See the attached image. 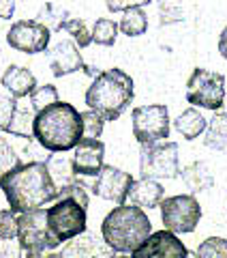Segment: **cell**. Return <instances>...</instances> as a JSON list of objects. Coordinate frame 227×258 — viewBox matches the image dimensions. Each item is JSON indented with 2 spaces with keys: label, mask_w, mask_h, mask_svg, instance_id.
I'll list each match as a JSON object with an SVG mask.
<instances>
[{
  "label": "cell",
  "mask_w": 227,
  "mask_h": 258,
  "mask_svg": "<svg viewBox=\"0 0 227 258\" xmlns=\"http://www.w3.org/2000/svg\"><path fill=\"white\" fill-rule=\"evenodd\" d=\"M0 187L15 215L39 211L47 203L58 200V187L54 185L45 161L20 164L0 181Z\"/></svg>",
  "instance_id": "obj_1"
},
{
  "label": "cell",
  "mask_w": 227,
  "mask_h": 258,
  "mask_svg": "<svg viewBox=\"0 0 227 258\" xmlns=\"http://www.w3.org/2000/svg\"><path fill=\"white\" fill-rule=\"evenodd\" d=\"M35 140L50 153L75 151L84 140L82 112L67 101H58L56 106L39 112L35 118Z\"/></svg>",
  "instance_id": "obj_2"
},
{
  "label": "cell",
  "mask_w": 227,
  "mask_h": 258,
  "mask_svg": "<svg viewBox=\"0 0 227 258\" xmlns=\"http://www.w3.org/2000/svg\"><path fill=\"white\" fill-rule=\"evenodd\" d=\"M133 97H135L133 78L127 71L113 67L107 71H101L92 80L84 99L88 110H94L105 120H118L123 116V112L131 106Z\"/></svg>",
  "instance_id": "obj_3"
},
{
  "label": "cell",
  "mask_w": 227,
  "mask_h": 258,
  "mask_svg": "<svg viewBox=\"0 0 227 258\" xmlns=\"http://www.w3.org/2000/svg\"><path fill=\"white\" fill-rule=\"evenodd\" d=\"M152 235V224L142 209L133 205L116 207L105 215L101 224V237L113 252L133 254Z\"/></svg>",
  "instance_id": "obj_4"
},
{
  "label": "cell",
  "mask_w": 227,
  "mask_h": 258,
  "mask_svg": "<svg viewBox=\"0 0 227 258\" xmlns=\"http://www.w3.org/2000/svg\"><path fill=\"white\" fill-rule=\"evenodd\" d=\"M225 76L210 69H193V74L186 82V101L193 108H204L218 112L225 101Z\"/></svg>",
  "instance_id": "obj_5"
},
{
  "label": "cell",
  "mask_w": 227,
  "mask_h": 258,
  "mask_svg": "<svg viewBox=\"0 0 227 258\" xmlns=\"http://www.w3.org/2000/svg\"><path fill=\"white\" fill-rule=\"evenodd\" d=\"M47 226L52 235L62 243V241H73L77 237L86 235L88 215L86 209L71 198L56 200L52 207H47Z\"/></svg>",
  "instance_id": "obj_6"
},
{
  "label": "cell",
  "mask_w": 227,
  "mask_h": 258,
  "mask_svg": "<svg viewBox=\"0 0 227 258\" xmlns=\"http://www.w3.org/2000/svg\"><path fill=\"white\" fill-rule=\"evenodd\" d=\"M140 172L142 179H176L180 176V159H178L176 142H159L150 147H142L140 153Z\"/></svg>",
  "instance_id": "obj_7"
},
{
  "label": "cell",
  "mask_w": 227,
  "mask_h": 258,
  "mask_svg": "<svg viewBox=\"0 0 227 258\" xmlns=\"http://www.w3.org/2000/svg\"><path fill=\"white\" fill-rule=\"evenodd\" d=\"M161 220L165 224V230L174 235H189L197 228L201 220V207L195 196L191 194H178L169 196L161 203Z\"/></svg>",
  "instance_id": "obj_8"
},
{
  "label": "cell",
  "mask_w": 227,
  "mask_h": 258,
  "mask_svg": "<svg viewBox=\"0 0 227 258\" xmlns=\"http://www.w3.org/2000/svg\"><path fill=\"white\" fill-rule=\"evenodd\" d=\"M133 136L142 147L165 142L169 138V110L163 103H148L133 110Z\"/></svg>",
  "instance_id": "obj_9"
},
{
  "label": "cell",
  "mask_w": 227,
  "mask_h": 258,
  "mask_svg": "<svg viewBox=\"0 0 227 258\" xmlns=\"http://www.w3.org/2000/svg\"><path fill=\"white\" fill-rule=\"evenodd\" d=\"M18 224V239L26 252H52L60 245V241L52 235L50 226H47V209L20 215Z\"/></svg>",
  "instance_id": "obj_10"
},
{
  "label": "cell",
  "mask_w": 227,
  "mask_h": 258,
  "mask_svg": "<svg viewBox=\"0 0 227 258\" xmlns=\"http://www.w3.org/2000/svg\"><path fill=\"white\" fill-rule=\"evenodd\" d=\"M50 39H52V32L47 30L43 24H39L37 20H20L7 32V43H9L13 50L24 52V54L47 52Z\"/></svg>",
  "instance_id": "obj_11"
},
{
  "label": "cell",
  "mask_w": 227,
  "mask_h": 258,
  "mask_svg": "<svg viewBox=\"0 0 227 258\" xmlns=\"http://www.w3.org/2000/svg\"><path fill=\"white\" fill-rule=\"evenodd\" d=\"M47 60H50V69L56 78L75 74V71H84L86 76H99L101 71H96L90 64H86L82 54H79V47L73 39H60L56 41L50 50H47Z\"/></svg>",
  "instance_id": "obj_12"
},
{
  "label": "cell",
  "mask_w": 227,
  "mask_h": 258,
  "mask_svg": "<svg viewBox=\"0 0 227 258\" xmlns=\"http://www.w3.org/2000/svg\"><path fill=\"white\" fill-rule=\"evenodd\" d=\"M135 179L129 172L120 170L116 166H105L101 174L92 183V194L109 203H116L118 207H123L129 200V191H131Z\"/></svg>",
  "instance_id": "obj_13"
},
{
  "label": "cell",
  "mask_w": 227,
  "mask_h": 258,
  "mask_svg": "<svg viewBox=\"0 0 227 258\" xmlns=\"http://www.w3.org/2000/svg\"><path fill=\"white\" fill-rule=\"evenodd\" d=\"M189 249L178 235L169 230H159L144 241V243L131 254V258H186Z\"/></svg>",
  "instance_id": "obj_14"
},
{
  "label": "cell",
  "mask_w": 227,
  "mask_h": 258,
  "mask_svg": "<svg viewBox=\"0 0 227 258\" xmlns=\"http://www.w3.org/2000/svg\"><path fill=\"white\" fill-rule=\"evenodd\" d=\"M73 170L77 176H99L105 168V144L101 140H82L73 151Z\"/></svg>",
  "instance_id": "obj_15"
},
{
  "label": "cell",
  "mask_w": 227,
  "mask_h": 258,
  "mask_svg": "<svg viewBox=\"0 0 227 258\" xmlns=\"http://www.w3.org/2000/svg\"><path fill=\"white\" fill-rule=\"evenodd\" d=\"M60 258H116V252L105 243L103 237L96 235H82L77 239L64 243V247L58 252Z\"/></svg>",
  "instance_id": "obj_16"
},
{
  "label": "cell",
  "mask_w": 227,
  "mask_h": 258,
  "mask_svg": "<svg viewBox=\"0 0 227 258\" xmlns=\"http://www.w3.org/2000/svg\"><path fill=\"white\" fill-rule=\"evenodd\" d=\"M3 86L11 93L13 99H24V97H30L37 91V78L28 67H22V64H11L7 67V71L3 74Z\"/></svg>",
  "instance_id": "obj_17"
},
{
  "label": "cell",
  "mask_w": 227,
  "mask_h": 258,
  "mask_svg": "<svg viewBox=\"0 0 227 258\" xmlns=\"http://www.w3.org/2000/svg\"><path fill=\"white\" fill-rule=\"evenodd\" d=\"M129 200L137 209H157L165 200V187L152 179H137L129 191Z\"/></svg>",
  "instance_id": "obj_18"
},
{
  "label": "cell",
  "mask_w": 227,
  "mask_h": 258,
  "mask_svg": "<svg viewBox=\"0 0 227 258\" xmlns=\"http://www.w3.org/2000/svg\"><path fill=\"white\" fill-rule=\"evenodd\" d=\"M182 181L186 185V189L193 194H201V191H208L212 189L214 185V176H212V170L206 161H193L186 168H182Z\"/></svg>",
  "instance_id": "obj_19"
},
{
  "label": "cell",
  "mask_w": 227,
  "mask_h": 258,
  "mask_svg": "<svg viewBox=\"0 0 227 258\" xmlns=\"http://www.w3.org/2000/svg\"><path fill=\"white\" fill-rule=\"evenodd\" d=\"M45 166L50 170V176L54 185L60 189L69 187V185H75L77 183V174L73 170V159L67 155H50L45 159Z\"/></svg>",
  "instance_id": "obj_20"
},
{
  "label": "cell",
  "mask_w": 227,
  "mask_h": 258,
  "mask_svg": "<svg viewBox=\"0 0 227 258\" xmlns=\"http://www.w3.org/2000/svg\"><path fill=\"white\" fill-rule=\"evenodd\" d=\"M176 132L182 136L184 140H195L208 129V120L197 108H186L180 116L174 120Z\"/></svg>",
  "instance_id": "obj_21"
},
{
  "label": "cell",
  "mask_w": 227,
  "mask_h": 258,
  "mask_svg": "<svg viewBox=\"0 0 227 258\" xmlns=\"http://www.w3.org/2000/svg\"><path fill=\"white\" fill-rule=\"evenodd\" d=\"M35 118H37L35 110L26 106V103L18 101V108H15V114L7 134L18 136V138H24V140H35Z\"/></svg>",
  "instance_id": "obj_22"
},
{
  "label": "cell",
  "mask_w": 227,
  "mask_h": 258,
  "mask_svg": "<svg viewBox=\"0 0 227 258\" xmlns=\"http://www.w3.org/2000/svg\"><path fill=\"white\" fill-rule=\"evenodd\" d=\"M144 5H148V0L137 3L129 11H125L123 18H120L118 26H120V30H123L127 37H142L144 32L148 30V15H146L144 9H142Z\"/></svg>",
  "instance_id": "obj_23"
},
{
  "label": "cell",
  "mask_w": 227,
  "mask_h": 258,
  "mask_svg": "<svg viewBox=\"0 0 227 258\" xmlns=\"http://www.w3.org/2000/svg\"><path fill=\"white\" fill-rule=\"evenodd\" d=\"M204 144L208 149L227 155V116H223L221 112H216V114L210 118L206 136H204Z\"/></svg>",
  "instance_id": "obj_24"
},
{
  "label": "cell",
  "mask_w": 227,
  "mask_h": 258,
  "mask_svg": "<svg viewBox=\"0 0 227 258\" xmlns=\"http://www.w3.org/2000/svg\"><path fill=\"white\" fill-rule=\"evenodd\" d=\"M58 101H60L58 88H56L54 84H43V86H39L37 91L28 97V103H30V108L35 110V114H39V112H43V110L52 108V106H56Z\"/></svg>",
  "instance_id": "obj_25"
},
{
  "label": "cell",
  "mask_w": 227,
  "mask_h": 258,
  "mask_svg": "<svg viewBox=\"0 0 227 258\" xmlns=\"http://www.w3.org/2000/svg\"><path fill=\"white\" fill-rule=\"evenodd\" d=\"M118 30H120V26L113 20L99 18L94 22V26H92V43L105 45V47L113 45L116 43V37H118Z\"/></svg>",
  "instance_id": "obj_26"
},
{
  "label": "cell",
  "mask_w": 227,
  "mask_h": 258,
  "mask_svg": "<svg viewBox=\"0 0 227 258\" xmlns=\"http://www.w3.org/2000/svg\"><path fill=\"white\" fill-rule=\"evenodd\" d=\"M71 18H69V13L62 9V7H56V5H45L41 11H39V15H37V22L39 24H43V26L47 28V30H62V26L67 24Z\"/></svg>",
  "instance_id": "obj_27"
},
{
  "label": "cell",
  "mask_w": 227,
  "mask_h": 258,
  "mask_svg": "<svg viewBox=\"0 0 227 258\" xmlns=\"http://www.w3.org/2000/svg\"><path fill=\"white\" fill-rule=\"evenodd\" d=\"M20 164H22L20 155L11 147V142L7 138H3V134H0V181H3L11 170H15Z\"/></svg>",
  "instance_id": "obj_28"
},
{
  "label": "cell",
  "mask_w": 227,
  "mask_h": 258,
  "mask_svg": "<svg viewBox=\"0 0 227 258\" xmlns=\"http://www.w3.org/2000/svg\"><path fill=\"white\" fill-rule=\"evenodd\" d=\"M197 258H227V239L223 237H208L195 249Z\"/></svg>",
  "instance_id": "obj_29"
},
{
  "label": "cell",
  "mask_w": 227,
  "mask_h": 258,
  "mask_svg": "<svg viewBox=\"0 0 227 258\" xmlns=\"http://www.w3.org/2000/svg\"><path fill=\"white\" fill-rule=\"evenodd\" d=\"M64 32H69L71 39L77 43V47H88L92 43V32L88 30V24L79 18H71L67 24L62 26Z\"/></svg>",
  "instance_id": "obj_30"
},
{
  "label": "cell",
  "mask_w": 227,
  "mask_h": 258,
  "mask_svg": "<svg viewBox=\"0 0 227 258\" xmlns=\"http://www.w3.org/2000/svg\"><path fill=\"white\" fill-rule=\"evenodd\" d=\"M82 127H84V140H99L105 127V118L96 114L94 110L82 112Z\"/></svg>",
  "instance_id": "obj_31"
},
{
  "label": "cell",
  "mask_w": 227,
  "mask_h": 258,
  "mask_svg": "<svg viewBox=\"0 0 227 258\" xmlns=\"http://www.w3.org/2000/svg\"><path fill=\"white\" fill-rule=\"evenodd\" d=\"M18 232H20L18 215L11 209L0 211V239H18Z\"/></svg>",
  "instance_id": "obj_32"
},
{
  "label": "cell",
  "mask_w": 227,
  "mask_h": 258,
  "mask_svg": "<svg viewBox=\"0 0 227 258\" xmlns=\"http://www.w3.org/2000/svg\"><path fill=\"white\" fill-rule=\"evenodd\" d=\"M15 108H18V99L0 95V134L9 129L11 120H13V114H15Z\"/></svg>",
  "instance_id": "obj_33"
},
{
  "label": "cell",
  "mask_w": 227,
  "mask_h": 258,
  "mask_svg": "<svg viewBox=\"0 0 227 258\" xmlns=\"http://www.w3.org/2000/svg\"><path fill=\"white\" fill-rule=\"evenodd\" d=\"M62 198H71V200H75V203H79L84 209H88V194H86V187L82 183H75V185H69V187H64L58 191V200Z\"/></svg>",
  "instance_id": "obj_34"
},
{
  "label": "cell",
  "mask_w": 227,
  "mask_h": 258,
  "mask_svg": "<svg viewBox=\"0 0 227 258\" xmlns=\"http://www.w3.org/2000/svg\"><path fill=\"white\" fill-rule=\"evenodd\" d=\"M22 252L20 239H0V258H22Z\"/></svg>",
  "instance_id": "obj_35"
},
{
  "label": "cell",
  "mask_w": 227,
  "mask_h": 258,
  "mask_svg": "<svg viewBox=\"0 0 227 258\" xmlns=\"http://www.w3.org/2000/svg\"><path fill=\"white\" fill-rule=\"evenodd\" d=\"M13 13H15L13 0H0V20H11Z\"/></svg>",
  "instance_id": "obj_36"
},
{
  "label": "cell",
  "mask_w": 227,
  "mask_h": 258,
  "mask_svg": "<svg viewBox=\"0 0 227 258\" xmlns=\"http://www.w3.org/2000/svg\"><path fill=\"white\" fill-rule=\"evenodd\" d=\"M218 54L227 60V26L221 30V35H218Z\"/></svg>",
  "instance_id": "obj_37"
},
{
  "label": "cell",
  "mask_w": 227,
  "mask_h": 258,
  "mask_svg": "<svg viewBox=\"0 0 227 258\" xmlns=\"http://www.w3.org/2000/svg\"><path fill=\"white\" fill-rule=\"evenodd\" d=\"M26 258H60V256L52 252H26Z\"/></svg>",
  "instance_id": "obj_38"
},
{
  "label": "cell",
  "mask_w": 227,
  "mask_h": 258,
  "mask_svg": "<svg viewBox=\"0 0 227 258\" xmlns=\"http://www.w3.org/2000/svg\"><path fill=\"white\" fill-rule=\"evenodd\" d=\"M218 112H221V114H223V116H227V97H225V101H223V108H221V110H218Z\"/></svg>",
  "instance_id": "obj_39"
},
{
  "label": "cell",
  "mask_w": 227,
  "mask_h": 258,
  "mask_svg": "<svg viewBox=\"0 0 227 258\" xmlns=\"http://www.w3.org/2000/svg\"><path fill=\"white\" fill-rule=\"evenodd\" d=\"M186 258H197V256H195V252H189V256H186Z\"/></svg>",
  "instance_id": "obj_40"
},
{
  "label": "cell",
  "mask_w": 227,
  "mask_h": 258,
  "mask_svg": "<svg viewBox=\"0 0 227 258\" xmlns=\"http://www.w3.org/2000/svg\"><path fill=\"white\" fill-rule=\"evenodd\" d=\"M116 258H131V256H116Z\"/></svg>",
  "instance_id": "obj_41"
}]
</instances>
